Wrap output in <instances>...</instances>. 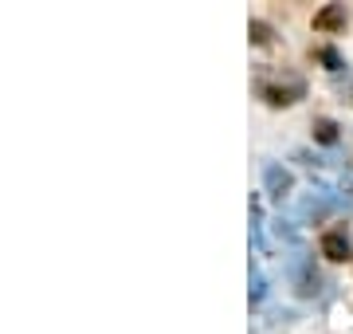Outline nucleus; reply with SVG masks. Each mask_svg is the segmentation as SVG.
<instances>
[{
    "instance_id": "nucleus-8",
    "label": "nucleus",
    "mask_w": 353,
    "mask_h": 334,
    "mask_svg": "<svg viewBox=\"0 0 353 334\" xmlns=\"http://www.w3.org/2000/svg\"><path fill=\"white\" fill-rule=\"evenodd\" d=\"M263 299H267V283H263V275L252 268V307H259Z\"/></svg>"
},
{
    "instance_id": "nucleus-7",
    "label": "nucleus",
    "mask_w": 353,
    "mask_h": 334,
    "mask_svg": "<svg viewBox=\"0 0 353 334\" xmlns=\"http://www.w3.org/2000/svg\"><path fill=\"white\" fill-rule=\"evenodd\" d=\"M252 240L255 248H263V205H259V197H252Z\"/></svg>"
},
{
    "instance_id": "nucleus-9",
    "label": "nucleus",
    "mask_w": 353,
    "mask_h": 334,
    "mask_svg": "<svg viewBox=\"0 0 353 334\" xmlns=\"http://www.w3.org/2000/svg\"><path fill=\"white\" fill-rule=\"evenodd\" d=\"M248 32H252V43H271V28H267L263 20H252Z\"/></svg>"
},
{
    "instance_id": "nucleus-5",
    "label": "nucleus",
    "mask_w": 353,
    "mask_h": 334,
    "mask_svg": "<svg viewBox=\"0 0 353 334\" xmlns=\"http://www.w3.org/2000/svg\"><path fill=\"white\" fill-rule=\"evenodd\" d=\"M314 28L318 32H341V28H345V8H341V4H326V8L314 16Z\"/></svg>"
},
{
    "instance_id": "nucleus-1",
    "label": "nucleus",
    "mask_w": 353,
    "mask_h": 334,
    "mask_svg": "<svg viewBox=\"0 0 353 334\" xmlns=\"http://www.w3.org/2000/svg\"><path fill=\"white\" fill-rule=\"evenodd\" d=\"M287 275H290V287H294L299 299H314L318 287H322V275L314 271V259L310 256H294L287 264Z\"/></svg>"
},
{
    "instance_id": "nucleus-11",
    "label": "nucleus",
    "mask_w": 353,
    "mask_h": 334,
    "mask_svg": "<svg viewBox=\"0 0 353 334\" xmlns=\"http://www.w3.org/2000/svg\"><path fill=\"white\" fill-rule=\"evenodd\" d=\"M275 232L283 236V240H287V244H299V228H294L290 220H279V224H275Z\"/></svg>"
},
{
    "instance_id": "nucleus-3",
    "label": "nucleus",
    "mask_w": 353,
    "mask_h": 334,
    "mask_svg": "<svg viewBox=\"0 0 353 334\" xmlns=\"http://www.w3.org/2000/svg\"><path fill=\"white\" fill-rule=\"evenodd\" d=\"M290 189H294L290 169H283L279 161H267L263 166V193L271 197V201H283V197H290Z\"/></svg>"
},
{
    "instance_id": "nucleus-10",
    "label": "nucleus",
    "mask_w": 353,
    "mask_h": 334,
    "mask_svg": "<svg viewBox=\"0 0 353 334\" xmlns=\"http://www.w3.org/2000/svg\"><path fill=\"white\" fill-rule=\"evenodd\" d=\"M318 59H322L330 71H341V67H345V63H341V55L334 52V48H322V52H318Z\"/></svg>"
},
{
    "instance_id": "nucleus-6",
    "label": "nucleus",
    "mask_w": 353,
    "mask_h": 334,
    "mask_svg": "<svg viewBox=\"0 0 353 334\" xmlns=\"http://www.w3.org/2000/svg\"><path fill=\"white\" fill-rule=\"evenodd\" d=\"M314 138L322 141V146H334V141H338V122H330V118H318V122H314Z\"/></svg>"
},
{
    "instance_id": "nucleus-4",
    "label": "nucleus",
    "mask_w": 353,
    "mask_h": 334,
    "mask_svg": "<svg viewBox=\"0 0 353 334\" xmlns=\"http://www.w3.org/2000/svg\"><path fill=\"white\" fill-rule=\"evenodd\" d=\"M318 248H322V256L330 259V264H345V259L353 256V244H350V236L341 228H330L322 232V240H318Z\"/></svg>"
},
{
    "instance_id": "nucleus-2",
    "label": "nucleus",
    "mask_w": 353,
    "mask_h": 334,
    "mask_svg": "<svg viewBox=\"0 0 353 334\" xmlns=\"http://www.w3.org/2000/svg\"><path fill=\"white\" fill-rule=\"evenodd\" d=\"M259 95H263L271 106H290L306 95L303 79H290V83H271V79H259Z\"/></svg>"
}]
</instances>
